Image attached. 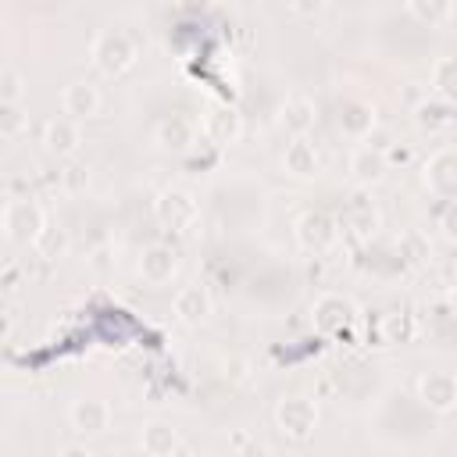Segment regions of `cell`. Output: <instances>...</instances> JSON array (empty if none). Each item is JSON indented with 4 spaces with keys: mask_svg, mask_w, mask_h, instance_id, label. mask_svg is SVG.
Returning <instances> with one entry per match:
<instances>
[{
    "mask_svg": "<svg viewBox=\"0 0 457 457\" xmlns=\"http://www.w3.org/2000/svg\"><path fill=\"white\" fill-rule=\"evenodd\" d=\"M89 57H93V68H96L100 75L118 79V75H125V71L136 64L139 46H136V39H132L129 32H121V29H104V32L93 39Z\"/></svg>",
    "mask_w": 457,
    "mask_h": 457,
    "instance_id": "6da1fadb",
    "label": "cell"
},
{
    "mask_svg": "<svg viewBox=\"0 0 457 457\" xmlns=\"http://www.w3.org/2000/svg\"><path fill=\"white\" fill-rule=\"evenodd\" d=\"M275 425L289 443H307L318 425V407L307 396H286L275 407Z\"/></svg>",
    "mask_w": 457,
    "mask_h": 457,
    "instance_id": "7a4b0ae2",
    "label": "cell"
},
{
    "mask_svg": "<svg viewBox=\"0 0 457 457\" xmlns=\"http://www.w3.org/2000/svg\"><path fill=\"white\" fill-rule=\"evenodd\" d=\"M43 225H46V211L29 196H18L4 207V232L14 243H32Z\"/></svg>",
    "mask_w": 457,
    "mask_h": 457,
    "instance_id": "3957f363",
    "label": "cell"
},
{
    "mask_svg": "<svg viewBox=\"0 0 457 457\" xmlns=\"http://www.w3.org/2000/svg\"><path fill=\"white\" fill-rule=\"evenodd\" d=\"M418 400L436 411V414H450L457 403V378L453 371H428L418 378Z\"/></svg>",
    "mask_w": 457,
    "mask_h": 457,
    "instance_id": "277c9868",
    "label": "cell"
},
{
    "mask_svg": "<svg viewBox=\"0 0 457 457\" xmlns=\"http://www.w3.org/2000/svg\"><path fill=\"white\" fill-rule=\"evenodd\" d=\"M154 211H157L161 225H168V228H189L196 221V214H200L193 193H186V189H164L157 196Z\"/></svg>",
    "mask_w": 457,
    "mask_h": 457,
    "instance_id": "5b68a950",
    "label": "cell"
},
{
    "mask_svg": "<svg viewBox=\"0 0 457 457\" xmlns=\"http://www.w3.org/2000/svg\"><path fill=\"white\" fill-rule=\"evenodd\" d=\"M68 418H71V428L79 436H104L111 428V407L100 396H79L71 403Z\"/></svg>",
    "mask_w": 457,
    "mask_h": 457,
    "instance_id": "8992f818",
    "label": "cell"
},
{
    "mask_svg": "<svg viewBox=\"0 0 457 457\" xmlns=\"http://www.w3.org/2000/svg\"><path fill=\"white\" fill-rule=\"evenodd\" d=\"M425 186L439 196V200H453L457 193V157L450 146L436 150L428 161H425Z\"/></svg>",
    "mask_w": 457,
    "mask_h": 457,
    "instance_id": "52a82bcc",
    "label": "cell"
},
{
    "mask_svg": "<svg viewBox=\"0 0 457 457\" xmlns=\"http://www.w3.org/2000/svg\"><path fill=\"white\" fill-rule=\"evenodd\" d=\"M296 239H300L303 250L321 253V250H328V246L336 243V225H332L328 214H321V211H307V214L296 218Z\"/></svg>",
    "mask_w": 457,
    "mask_h": 457,
    "instance_id": "ba28073f",
    "label": "cell"
},
{
    "mask_svg": "<svg viewBox=\"0 0 457 457\" xmlns=\"http://www.w3.org/2000/svg\"><path fill=\"white\" fill-rule=\"evenodd\" d=\"M175 271H179V253H175L171 246L154 243V246L143 250V257H139V275H143L150 286H164V282H171Z\"/></svg>",
    "mask_w": 457,
    "mask_h": 457,
    "instance_id": "9c48e42d",
    "label": "cell"
},
{
    "mask_svg": "<svg viewBox=\"0 0 457 457\" xmlns=\"http://www.w3.org/2000/svg\"><path fill=\"white\" fill-rule=\"evenodd\" d=\"M61 107H64V114L75 118V121L93 118V114L100 111V89H96L93 82H86V79H75V82H68V86L61 89Z\"/></svg>",
    "mask_w": 457,
    "mask_h": 457,
    "instance_id": "30bf717a",
    "label": "cell"
},
{
    "mask_svg": "<svg viewBox=\"0 0 457 457\" xmlns=\"http://www.w3.org/2000/svg\"><path fill=\"white\" fill-rule=\"evenodd\" d=\"M171 311H175V318L182 325H200L211 314V293L204 286H196V282L193 286H182L175 293V300H171Z\"/></svg>",
    "mask_w": 457,
    "mask_h": 457,
    "instance_id": "8fae6325",
    "label": "cell"
},
{
    "mask_svg": "<svg viewBox=\"0 0 457 457\" xmlns=\"http://www.w3.org/2000/svg\"><path fill=\"white\" fill-rule=\"evenodd\" d=\"M350 321H353V303H350L346 296H339V293L318 296V303H314V325H318L321 332H339V328H346Z\"/></svg>",
    "mask_w": 457,
    "mask_h": 457,
    "instance_id": "7c38bea8",
    "label": "cell"
},
{
    "mask_svg": "<svg viewBox=\"0 0 457 457\" xmlns=\"http://www.w3.org/2000/svg\"><path fill=\"white\" fill-rule=\"evenodd\" d=\"M139 446H143V453H150V457H168V453L182 450V436H179V428L168 425V421H146L143 432H139Z\"/></svg>",
    "mask_w": 457,
    "mask_h": 457,
    "instance_id": "4fadbf2b",
    "label": "cell"
},
{
    "mask_svg": "<svg viewBox=\"0 0 457 457\" xmlns=\"http://www.w3.org/2000/svg\"><path fill=\"white\" fill-rule=\"evenodd\" d=\"M278 121H282V129H286L289 136H307V132L314 129V100L303 96V93L286 96V104H282V111H278Z\"/></svg>",
    "mask_w": 457,
    "mask_h": 457,
    "instance_id": "5bb4252c",
    "label": "cell"
},
{
    "mask_svg": "<svg viewBox=\"0 0 457 457\" xmlns=\"http://www.w3.org/2000/svg\"><path fill=\"white\" fill-rule=\"evenodd\" d=\"M43 143H46V150H50L54 157H71V154L79 150V143H82V129H79L75 118H54V121L46 125Z\"/></svg>",
    "mask_w": 457,
    "mask_h": 457,
    "instance_id": "9a60e30c",
    "label": "cell"
},
{
    "mask_svg": "<svg viewBox=\"0 0 457 457\" xmlns=\"http://www.w3.org/2000/svg\"><path fill=\"white\" fill-rule=\"evenodd\" d=\"M282 168L296 179H311L318 171V150L314 143H307V136H293L286 143V154H282Z\"/></svg>",
    "mask_w": 457,
    "mask_h": 457,
    "instance_id": "2e32d148",
    "label": "cell"
},
{
    "mask_svg": "<svg viewBox=\"0 0 457 457\" xmlns=\"http://www.w3.org/2000/svg\"><path fill=\"white\" fill-rule=\"evenodd\" d=\"M350 171L361 186H371L386 175V154L378 146H357L353 157H350Z\"/></svg>",
    "mask_w": 457,
    "mask_h": 457,
    "instance_id": "e0dca14e",
    "label": "cell"
},
{
    "mask_svg": "<svg viewBox=\"0 0 457 457\" xmlns=\"http://www.w3.org/2000/svg\"><path fill=\"white\" fill-rule=\"evenodd\" d=\"M193 139H196V129H193V121H186V118H168V121L157 125V143H161V150L182 154V150L193 146Z\"/></svg>",
    "mask_w": 457,
    "mask_h": 457,
    "instance_id": "ac0fdd59",
    "label": "cell"
},
{
    "mask_svg": "<svg viewBox=\"0 0 457 457\" xmlns=\"http://www.w3.org/2000/svg\"><path fill=\"white\" fill-rule=\"evenodd\" d=\"M450 118H453V104H450V100H443V96H436V93L414 107V121H418L421 129H428V132L446 129V125H450Z\"/></svg>",
    "mask_w": 457,
    "mask_h": 457,
    "instance_id": "d6986e66",
    "label": "cell"
},
{
    "mask_svg": "<svg viewBox=\"0 0 457 457\" xmlns=\"http://www.w3.org/2000/svg\"><path fill=\"white\" fill-rule=\"evenodd\" d=\"M204 136L214 143H232L239 136V114L228 107H214L204 114Z\"/></svg>",
    "mask_w": 457,
    "mask_h": 457,
    "instance_id": "ffe728a7",
    "label": "cell"
},
{
    "mask_svg": "<svg viewBox=\"0 0 457 457\" xmlns=\"http://www.w3.org/2000/svg\"><path fill=\"white\" fill-rule=\"evenodd\" d=\"M407 7L428 29H443L453 18V0H407Z\"/></svg>",
    "mask_w": 457,
    "mask_h": 457,
    "instance_id": "44dd1931",
    "label": "cell"
},
{
    "mask_svg": "<svg viewBox=\"0 0 457 457\" xmlns=\"http://www.w3.org/2000/svg\"><path fill=\"white\" fill-rule=\"evenodd\" d=\"M32 246H36V253H39V257L57 261V257H64V253H68V232H64L61 225H43V228H39V236L32 239Z\"/></svg>",
    "mask_w": 457,
    "mask_h": 457,
    "instance_id": "7402d4cb",
    "label": "cell"
},
{
    "mask_svg": "<svg viewBox=\"0 0 457 457\" xmlns=\"http://www.w3.org/2000/svg\"><path fill=\"white\" fill-rule=\"evenodd\" d=\"M371 125H375V114H371V107H364V104H346V111L339 114V129H343L346 136L364 139V136L371 132Z\"/></svg>",
    "mask_w": 457,
    "mask_h": 457,
    "instance_id": "603a6c76",
    "label": "cell"
},
{
    "mask_svg": "<svg viewBox=\"0 0 457 457\" xmlns=\"http://www.w3.org/2000/svg\"><path fill=\"white\" fill-rule=\"evenodd\" d=\"M25 125H29V118H25L21 104L0 100V136H7V139H18V136L25 132Z\"/></svg>",
    "mask_w": 457,
    "mask_h": 457,
    "instance_id": "cb8c5ba5",
    "label": "cell"
},
{
    "mask_svg": "<svg viewBox=\"0 0 457 457\" xmlns=\"http://www.w3.org/2000/svg\"><path fill=\"white\" fill-rule=\"evenodd\" d=\"M432 93L453 100V57H439L432 68Z\"/></svg>",
    "mask_w": 457,
    "mask_h": 457,
    "instance_id": "d4e9b609",
    "label": "cell"
},
{
    "mask_svg": "<svg viewBox=\"0 0 457 457\" xmlns=\"http://www.w3.org/2000/svg\"><path fill=\"white\" fill-rule=\"evenodd\" d=\"M400 250H403V257L407 261H414V264H421V261H428V239L421 236V232H403L400 236Z\"/></svg>",
    "mask_w": 457,
    "mask_h": 457,
    "instance_id": "484cf974",
    "label": "cell"
},
{
    "mask_svg": "<svg viewBox=\"0 0 457 457\" xmlns=\"http://www.w3.org/2000/svg\"><path fill=\"white\" fill-rule=\"evenodd\" d=\"M375 225H378V211L371 204H353L350 207V228H357L361 236H368V232H375Z\"/></svg>",
    "mask_w": 457,
    "mask_h": 457,
    "instance_id": "4316f807",
    "label": "cell"
},
{
    "mask_svg": "<svg viewBox=\"0 0 457 457\" xmlns=\"http://www.w3.org/2000/svg\"><path fill=\"white\" fill-rule=\"evenodd\" d=\"M21 93H25V79H21V71L4 68V71H0V100L18 104V100H21Z\"/></svg>",
    "mask_w": 457,
    "mask_h": 457,
    "instance_id": "83f0119b",
    "label": "cell"
},
{
    "mask_svg": "<svg viewBox=\"0 0 457 457\" xmlns=\"http://www.w3.org/2000/svg\"><path fill=\"white\" fill-rule=\"evenodd\" d=\"M328 7V0H289V11L296 18H318Z\"/></svg>",
    "mask_w": 457,
    "mask_h": 457,
    "instance_id": "f1b7e54d",
    "label": "cell"
},
{
    "mask_svg": "<svg viewBox=\"0 0 457 457\" xmlns=\"http://www.w3.org/2000/svg\"><path fill=\"white\" fill-rule=\"evenodd\" d=\"M61 453H86V457H89V446H86V443H71V446H64Z\"/></svg>",
    "mask_w": 457,
    "mask_h": 457,
    "instance_id": "f546056e",
    "label": "cell"
}]
</instances>
